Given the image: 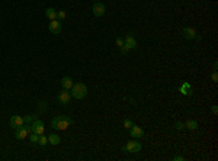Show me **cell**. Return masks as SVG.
<instances>
[{
    "instance_id": "6da1fadb",
    "label": "cell",
    "mask_w": 218,
    "mask_h": 161,
    "mask_svg": "<svg viewBox=\"0 0 218 161\" xmlns=\"http://www.w3.org/2000/svg\"><path fill=\"white\" fill-rule=\"evenodd\" d=\"M70 125H73V119L66 116V115H60V116H55L52 121H51V128L52 129H60V131H66Z\"/></svg>"
},
{
    "instance_id": "9c48e42d",
    "label": "cell",
    "mask_w": 218,
    "mask_h": 161,
    "mask_svg": "<svg viewBox=\"0 0 218 161\" xmlns=\"http://www.w3.org/2000/svg\"><path fill=\"white\" fill-rule=\"evenodd\" d=\"M182 35H183L186 39H196L198 38L196 31L193 29V28H183V29H182Z\"/></svg>"
},
{
    "instance_id": "8992f818",
    "label": "cell",
    "mask_w": 218,
    "mask_h": 161,
    "mask_svg": "<svg viewBox=\"0 0 218 161\" xmlns=\"http://www.w3.org/2000/svg\"><path fill=\"white\" fill-rule=\"evenodd\" d=\"M48 29H50L51 34H54V35H60L61 34V22L57 21V19H54V21H51L50 22V25H48Z\"/></svg>"
},
{
    "instance_id": "4316f807",
    "label": "cell",
    "mask_w": 218,
    "mask_h": 161,
    "mask_svg": "<svg viewBox=\"0 0 218 161\" xmlns=\"http://www.w3.org/2000/svg\"><path fill=\"white\" fill-rule=\"evenodd\" d=\"M175 161H183L185 157H182V155H175V158H173Z\"/></svg>"
},
{
    "instance_id": "7a4b0ae2",
    "label": "cell",
    "mask_w": 218,
    "mask_h": 161,
    "mask_svg": "<svg viewBox=\"0 0 218 161\" xmlns=\"http://www.w3.org/2000/svg\"><path fill=\"white\" fill-rule=\"evenodd\" d=\"M72 97L74 99H84L86 96H87V87H86V84H83V83H74L73 84L72 89Z\"/></svg>"
},
{
    "instance_id": "e0dca14e",
    "label": "cell",
    "mask_w": 218,
    "mask_h": 161,
    "mask_svg": "<svg viewBox=\"0 0 218 161\" xmlns=\"http://www.w3.org/2000/svg\"><path fill=\"white\" fill-rule=\"evenodd\" d=\"M185 128H188L189 131H195V129H198V122L196 121H186Z\"/></svg>"
},
{
    "instance_id": "8fae6325",
    "label": "cell",
    "mask_w": 218,
    "mask_h": 161,
    "mask_svg": "<svg viewBox=\"0 0 218 161\" xmlns=\"http://www.w3.org/2000/svg\"><path fill=\"white\" fill-rule=\"evenodd\" d=\"M130 135L131 138H141L144 135V129L137 126V125H132V128L130 129Z\"/></svg>"
},
{
    "instance_id": "484cf974",
    "label": "cell",
    "mask_w": 218,
    "mask_h": 161,
    "mask_svg": "<svg viewBox=\"0 0 218 161\" xmlns=\"http://www.w3.org/2000/svg\"><path fill=\"white\" fill-rule=\"evenodd\" d=\"M211 78H212V81H215V83H217V81H218V74H217V71H214V73H212V76H211Z\"/></svg>"
},
{
    "instance_id": "83f0119b",
    "label": "cell",
    "mask_w": 218,
    "mask_h": 161,
    "mask_svg": "<svg viewBox=\"0 0 218 161\" xmlns=\"http://www.w3.org/2000/svg\"><path fill=\"white\" fill-rule=\"evenodd\" d=\"M211 112H212L214 115H217L218 113V107L217 106H212V107H211Z\"/></svg>"
},
{
    "instance_id": "5b68a950",
    "label": "cell",
    "mask_w": 218,
    "mask_h": 161,
    "mask_svg": "<svg viewBox=\"0 0 218 161\" xmlns=\"http://www.w3.org/2000/svg\"><path fill=\"white\" fill-rule=\"evenodd\" d=\"M124 47H125L128 51L137 48V41H135V38H134V35L132 34H128L125 36V39H124Z\"/></svg>"
},
{
    "instance_id": "2e32d148",
    "label": "cell",
    "mask_w": 218,
    "mask_h": 161,
    "mask_svg": "<svg viewBox=\"0 0 218 161\" xmlns=\"http://www.w3.org/2000/svg\"><path fill=\"white\" fill-rule=\"evenodd\" d=\"M48 142L52 145H58L61 142V138L57 134H51V135H48Z\"/></svg>"
},
{
    "instance_id": "cb8c5ba5",
    "label": "cell",
    "mask_w": 218,
    "mask_h": 161,
    "mask_svg": "<svg viewBox=\"0 0 218 161\" xmlns=\"http://www.w3.org/2000/svg\"><path fill=\"white\" fill-rule=\"evenodd\" d=\"M175 128H176L177 131H182V129L185 128V123H182V122H176V123H175Z\"/></svg>"
},
{
    "instance_id": "d6986e66",
    "label": "cell",
    "mask_w": 218,
    "mask_h": 161,
    "mask_svg": "<svg viewBox=\"0 0 218 161\" xmlns=\"http://www.w3.org/2000/svg\"><path fill=\"white\" fill-rule=\"evenodd\" d=\"M35 119H37V116H34V115H26V116H23V122L31 123V122H34Z\"/></svg>"
},
{
    "instance_id": "f546056e",
    "label": "cell",
    "mask_w": 218,
    "mask_h": 161,
    "mask_svg": "<svg viewBox=\"0 0 218 161\" xmlns=\"http://www.w3.org/2000/svg\"><path fill=\"white\" fill-rule=\"evenodd\" d=\"M97 2H101V0H97Z\"/></svg>"
},
{
    "instance_id": "3957f363",
    "label": "cell",
    "mask_w": 218,
    "mask_h": 161,
    "mask_svg": "<svg viewBox=\"0 0 218 161\" xmlns=\"http://www.w3.org/2000/svg\"><path fill=\"white\" fill-rule=\"evenodd\" d=\"M70 99H72V93H70V90L63 89L61 92H58L57 100H58L60 105H63V106H67L68 103H70Z\"/></svg>"
},
{
    "instance_id": "44dd1931",
    "label": "cell",
    "mask_w": 218,
    "mask_h": 161,
    "mask_svg": "<svg viewBox=\"0 0 218 161\" xmlns=\"http://www.w3.org/2000/svg\"><path fill=\"white\" fill-rule=\"evenodd\" d=\"M132 125H134L132 121H130V119H124V128H125V129H131Z\"/></svg>"
},
{
    "instance_id": "4fadbf2b",
    "label": "cell",
    "mask_w": 218,
    "mask_h": 161,
    "mask_svg": "<svg viewBox=\"0 0 218 161\" xmlns=\"http://www.w3.org/2000/svg\"><path fill=\"white\" fill-rule=\"evenodd\" d=\"M179 92H181L182 94H185V96H192V87H191V84L186 83V81L179 87Z\"/></svg>"
},
{
    "instance_id": "52a82bcc",
    "label": "cell",
    "mask_w": 218,
    "mask_h": 161,
    "mask_svg": "<svg viewBox=\"0 0 218 161\" xmlns=\"http://www.w3.org/2000/svg\"><path fill=\"white\" fill-rule=\"evenodd\" d=\"M23 123H25V122H23V118L19 116V115H13L12 118L9 119V125H10V128H13V129L22 126Z\"/></svg>"
},
{
    "instance_id": "9a60e30c",
    "label": "cell",
    "mask_w": 218,
    "mask_h": 161,
    "mask_svg": "<svg viewBox=\"0 0 218 161\" xmlns=\"http://www.w3.org/2000/svg\"><path fill=\"white\" fill-rule=\"evenodd\" d=\"M45 16L50 19V21H54V19H57V10H55L54 7H48L45 10Z\"/></svg>"
},
{
    "instance_id": "7402d4cb",
    "label": "cell",
    "mask_w": 218,
    "mask_h": 161,
    "mask_svg": "<svg viewBox=\"0 0 218 161\" xmlns=\"http://www.w3.org/2000/svg\"><path fill=\"white\" fill-rule=\"evenodd\" d=\"M66 16H67V15H66V12H64V10H58V12H57V17H58L60 22L64 21V19H66Z\"/></svg>"
},
{
    "instance_id": "f1b7e54d",
    "label": "cell",
    "mask_w": 218,
    "mask_h": 161,
    "mask_svg": "<svg viewBox=\"0 0 218 161\" xmlns=\"http://www.w3.org/2000/svg\"><path fill=\"white\" fill-rule=\"evenodd\" d=\"M217 68H218V63L215 61V63H214V70H217Z\"/></svg>"
},
{
    "instance_id": "ac0fdd59",
    "label": "cell",
    "mask_w": 218,
    "mask_h": 161,
    "mask_svg": "<svg viewBox=\"0 0 218 161\" xmlns=\"http://www.w3.org/2000/svg\"><path fill=\"white\" fill-rule=\"evenodd\" d=\"M29 140H31V142H34V144H38L39 135H38L37 132H31V134H29Z\"/></svg>"
},
{
    "instance_id": "ffe728a7",
    "label": "cell",
    "mask_w": 218,
    "mask_h": 161,
    "mask_svg": "<svg viewBox=\"0 0 218 161\" xmlns=\"http://www.w3.org/2000/svg\"><path fill=\"white\" fill-rule=\"evenodd\" d=\"M47 142H48V138L44 135H39V140H38V144L41 145V147H44V145H47Z\"/></svg>"
},
{
    "instance_id": "603a6c76",
    "label": "cell",
    "mask_w": 218,
    "mask_h": 161,
    "mask_svg": "<svg viewBox=\"0 0 218 161\" xmlns=\"http://www.w3.org/2000/svg\"><path fill=\"white\" fill-rule=\"evenodd\" d=\"M23 128L26 129V132H28V134L34 132V129H32V125H29V123H23Z\"/></svg>"
},
{
    "instance_id": "7c38bea8",
    "label": "cell",
    "mask_w": 218,
    "mask_h": 161,
    "mask_svg": "<svg viewBox=\"0 0 218 161\" xmlns=\"http://www.w3.org/2000/svg\"><path fill=\"white\" fill-rule=\"evenodd\" d=\"M28 135H29V134L26 132V129L23 128V125L15 129V136H16V140H25Z\"/></svg>"
},
{
    "instance_id": "ba28073f",
    "label": "cell",
    "mask_w": 218,
    "mask_h": 161,
    "mask_svg": "<svg viewBox=\"0 0 218 161\" xmlns=\"http://www.w3.org/2000/svg\"><path fill=\"white\" fill-rule=\"evenodd\" d=\"M93 15L97 17L105 15V4L102 3V2H96V3L93 4Z\"/></svg>"
},
{
    "instance_id": "5bb4252c",
    "label": "cell",
    "mask_w": 218,
    "mask_h": 161,
    "mask_svg": "<svg viewBox=\"0 0 218 161\" xmlns=\"http://www.w3.org/2000/svg\"><path fill=\"white\" fill-rule=\"evenodd\" d=\"M73 78L72 77H64V78H61V86H63V89H67L70 90L73 87Z\"/></svg>"
},
{
    "instance_id": "30bf717a",
    "label": "cell",
    "mask_w": 218,
    "mask_h": 161,
    "mask_svg": "<svg viewBox=\"0 0 218 161\" xmlns=\"http://www.w3.org/2000/svg\"><path fill=\"white\" fill-rule=\"evenodd\" d=\"M32 129H34V132H37L38 135H42V134H44V131H45V128H44V122H42V121H38V119H35L34 122H32Z\"/></svg>"
},
{
    "instance_id": "d4e9b609",
    "label": "cell",
    "mask_w": 218,
    "mask_h": 161,
    "mask_svg": "<svg viewBox=\"0 0 218 161\" xmlns=\"http://www.w3.org/2000/svg\"><path fill=\"white\" fill-rule=\"evenodd\" d=\"M115 42H116V45L119 48L124 47V39H122V38H116V41H115Z\"/></svg>"
},
{
    "instance_id": "277c9868",
    "label": "cell",
    "mask_w": 218,
    "mask_h": 161,
    "mask_svg": "<svg viewBox=\"0 0 218 161\" xmlns=\"http://www.w3.org/2000/svg\"><path fill=\"white\" fill-rule=\"evenodd\" d=\"M124 151L125 153H138V151H141V144H140L138 141L132 140L124 147Z\"/></svg>"
}]
</instances>
